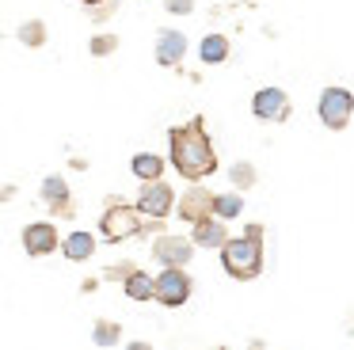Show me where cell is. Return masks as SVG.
<instances>
[{"label":"cell","mask_w":354,"mask_h":350,"mask_svg":"<svg viewBox=\"0 0 354 350\" xmlns=\"http://www.w3.org/2000/svg\"><path fill=\"white\" fill-rule=\"evenodd\" d=\"M229 53H232V46H229V38H225L221 30H209V35L198 42V61L202 65H225Z\"/></svg>","instance_id":"14"},{"label":"cell","mask_w":354,"mask_h":350,"mask_svg":"<svg viewBox=\"0 0 354 350\" xmlns=\"http://www.w3.org/2000/svg\"><path fill=\"white\" fill-rule=\"evenodd\" d=\"M164 8H168L171 15H191L194 12V0H164Z\"/></svg>","instance_id":"25"},{"label":"cell","mask_w":354,"mask_h":350,"mask_svg":"<svg viewBox=\"0 0 354 350\" xmlns=\"http://www.w3.org/2000/svg\"><path fill=\"white\" fill-rule=\"evenodd\" d=\"M191 240L202 243V248H221V243L229 240V228H225V221L214 213V217L194 221V225H191Z\"/></svg>","instance_id":"13"},{"label":"cell","mask_w":354,"mask_h":350,"mask_svg":"<svg viewBox=\"0 0 354 350\" xmlns=\"http://www.w3.org/2000/svg\"><path fill=\"white\" fill-rule=\"evenodd\" d=\"M16 38H19V46H27V50H39V46L46 42V23H42V19L19 23V27H16Z\"/></svg>","instance_id":"18"},{"label":"cell","mask_w":354,"mask_h":350,"mask_svg":"<svg viewBox=\"0 0 354 350\" xmlns=\"http://www.w3.org/2000/svg\"><path fill=\"white\" fill-rule=\"evenodd\" d=\"M290 95H286L282 88H259L252 95V114L259 122H286L290 118Z\"/></svg>","instance_id":"7"},{"label":"cell","mask_w":354,"mask_h":350,"mask_svg":"<svg viewBox=\"0 0 354 350\" xmlns=\"http://www.w3.org/2000/svg\"><path fill=\"white\" fill-rule=\"evenodd\" d=\"M80 4H84V8H95V4H103V0H80Z\"/></svg>","instance_id":"26"},{"label":"cell","mask_w":354,"mask_h":350,"mask_svg":"<svg viewBox=\"0 0 354 350\" xmlns=\"http://www.w3.org/2000/svg\"><path fill=\"white\" fill-rule=\"evenodd\" d=\"M176 210H179L176 217H183L187 225H194V221H202V217H214V194H209L202 183H194V187L176 202Z\"/></svg>","instance_id":"10"},{"label":"cell","mask_w":354,"mask_h":350,"mask_svg":"<svg viewBox=\"0 0 354 350\" xmlns=\"http://www.w3.org/2000/svg\"><path fill=\"white\" fill-rule=\"evenodd\" d=\"M42 202H46L50 213H57V217H73V194H69V183H65L62 175L42 179Z\"/></svg>","instance_id":"11"},{"label":"cell","mask_w":354,"mask_h":350,"mask_svg":"<svg viewBox=\"0 0 354 350\" xmlns=\"http://www.w3.org/2000/svg\"><path fill=\"white\" fill-rule=\"evenodd\" d=\"M191 293H194V282L183 266H164V270L156 274V304L179 308V304L191 301Z\"/></svg>","instance_id":"5"},{"label":"cell","mask_w":354,"mask_h":350,"mask_svg":"<svg viewBox=\"0 0 354 350\" xmlns=\"http://www.w3.org/2000/svg\"><path fill=\"white\" fill-rule=\"evenodd\" d=\"M153 259H156L160 266H187V263L194 259V240L176 236V232H156Z\"/></svg>","instance_id":"6"},{"label":"cell","mask_w":354,"mask_h":350,"mask_svg":"<svg viewBox=\"0 0 354 350\" xmlns=\"http://www.w3.org/2000/svg\"><path fill=\"white\" fill-rule=\"evenodd\" d=\"M62 251H65V259H73V263H84V259L95 255V236L92 232H73V236L62 240Z\"/></svg>","instance_id":"16"},{"label":"cell","mask_w":354,"mask_h":350,"mask_svg":"<svg viewBox=\"0 0 354 350\" xmlns=\"http://www.w3.org/2000/svg\"><path fill=\"white\" fill-rule=\"evenodd\" d=\"M122 289H126V297H130V301H141V304H145V301H156V278H153V274H145L141 266L122 282Z\"/></svg>","instance_id":"15"},{"label":"cell","mask_w":354,"mask_h":350,"mask_svg":"<svg viewBox=\"0 0 354 350\" xmlns=\"http://www.w3.org/2000/svg\"><path fill=\"white\" fill-rule=\"evenodd\" d=\"M183 53H187V35L183 30H160V35H156V65L171 68V65L183 61Z\"/></svg>","instance_id":"12"},{"label":"cell","mask_w":354,"mask_h":350,"mask_svg":"<svg viewBox=\"0 0 354 350\" xmlns=\"http://www.w3.org/2000/svg\"><path fill=\"white\" fill-rule=\"evenodd\" d=\"M221 266L236 282H252L263 274V225H248L244 236L221 243Z\"/></svg>","instance_id":"2"},{"label":"cell","mask_w":354,"mask_h":350,"mask_svg":"<svg viewBox=\"0 0 354 350\" xmlns=\"http://www.w3.org/2000/svg\"><path fill=\"white\" fill-rule=\"evenodd\" d=\"M133 270H138L133 263H115V266H107V270H103V278H107V282H126Z\"/></svg>","instance_id":"23"},{"label":"cell","mask_w":354,"mask_h":350,"mask_svg":"<svg viewBox=\"0 0 354 350\" xmlns=\"http://www.w3.org/2000/svg\"><path fill=\"white\" fill-rule=\"evenodd\" d=\"M316 114H320V122L331 129V133L346 129V122L354 118V91H346V88H324L320 103H316Z\"/></svg>","instance_id":"4"},{"label":"cell","mask_w":354,"mask_h":350,"mask_svg":"<svg viewBox=\"0 0 354 350\" xmlns=\"http://www.w3.org/2000/svg\"><path fill=\"white\" fill-rule=\"evenodd\" d=\"M138 205H141V213H145V217H168L171 205H176V194H171L168 183L153 179V183H145V187H141Z\"/></svg>","instance_id":"9"},{"label":"cell","mask_w":354,"mask_h":350,"mask_svg":"<svg viewBox=\"0 0 354 350\" xmlns=\"http://www.w3.org/2000/svg\"><path fill=\"white\" fill-rule=\"evenodd\" d=\"M160 221L164 217H149L141 213V205H126L118 194L107 198V210L100 217V236L107 243H122L130 236H141V232H160Z\"/></svg>","instance_id":"3"},{"label":"cell","mask_w":354,"mask_h":350,"mask_svg":"<svg viewBox=\"0 0 354 350\" xmlns=\"http://www.w3.org/2000/svg\"><path fill=\"white\" fill-rule=\"evenodd\" d=\"M115 8H118V0H103V4L88 8V12H92V23H103L107 15H115Z\"/></svg>","instance_id":"24"},{"label":"cell","mask_w":354,"mask_h":350,"mask_svg":"<svg viewBox=\"0 0 354 350\" xmlns=\"http://www.w3.org/2000/svg\"><path fill=\"white\" fill-rule=\"evenodd\" d=\"M214 213L221 221H232V217H240V213H244V198L240 194H214Z\"/></svg>","instance_id":"19"},{"label":"cell","mask_w":354,"mask_h":350,"mask_svg":"<svg viewBox=\"0 0 354 350\" xmlns=\"http://www.w3.org/2000/svg\"><path fill=\"white\" fill-rule=\"evenodd\" d=\"M130 172L138 175L141 183H153V179L164 175V160L156 156V152H138V156L130 160Z\"/></svg>","instance_id":"17"},{"label":"cell","mask_w":354,"mask_h":350,"mask_svg":"<svg viewBox=\"0 0 354 350\" xmlns=\"http://www.w3.org/2000/svg\"><path fill=\"white\" fill-rule=\"evenodd\" d=\"M19 243H24L27 255H50V251L62 248V236H57V228L50 225V221H31V225L24 228V236H19Z\"/></svg>","instance_id":"8"},{"label":"cell","mask_w":354,"mask_h":350,"mask_svg":"<svg viewBox=\"0 0 354 350\" xmlns=\"http://www.w3.org/2000/svg\"><path fill=\"white\" fill-rule=\"evenodd\" d=\"M168 152H171V167L187 183H202L217 172V152H214V141L206 133V118L202 114L191 118L187 126L168 129Z\"/></svg>","instance_id":"1"},{"label":"cell","mask_w":354,"mask_h":350,"mask_svg":"<svg viewBox=\"0 0 354 350\" xmlns=\"http://www.w3.org/2000/svg\"><path fill=\"white\" fill-rule=\"evenodd\" d=\"M255 164H248V160H240V164H232V183H236L240 190H248V187H255Z\"/></svg>","instance_id":"21"},{"label":"cell","mask_w":354,"mask_h":350,"mask_svg":"<svg viewBox=\"0 0 354 350\" xmlns=\"http://www.w3.org/2000/svg\"><path fill=\"white\" fill-rule=\"evenodd\" d=\"M118 335H122V327H118V324H111V320H95V327H92V342H95V347H115Z\"/></svg>","instance_id":"20"},{"label":"cell","mask_w":354,"mask_h":350,"mask_svg":"<svg viewBox=\"0 0 354 350\" xmlns=\"http://www.w3.org/2000/svg\"><path fill=\"white\" fill-rule=\"evenodd\" d=\"M88 50H92V57H111L118 50V35H95L88 42Z\"/></svg>","instance_id":"22"}]
</instances>
